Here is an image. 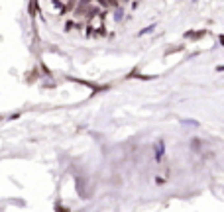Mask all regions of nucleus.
<instances>
[{
  "mask_svg": "<svg viewBox=\"0 0 224 212\" xmlns=\"http://www.w3.org/2000/svg\"><path fill=\"white\" fill-rule=\"evenodd\" d=\"M153 151H156V161H161L163 153H165V141L163 140H157L156 145H153Z\"/></svg>",
  "mask_w": 224,
  "mask_h": 212,
  "instance_id": "obj_1",
  "label": "nucleus"
},
{
  "mask_svg": "<svg viewBox=\"0 0 224 212\" xmlns=\"http://www.w3.org/2000/svg\"><path fill=\"white\" fill-rule=\"evenodd\" d=\"M73 28H75V22H71V20H69V22L65 24V30L69 31V30H73Z\"/></svg>",
  "mask_w": 224,
  "mask_h": 212,
  "instance_id": "obj_6",
  "label": "nucleus"
},
{
  "mask_svg": "<svg viewBox=\"0 0 224 212\" xmlns=\"http://www.w3.org/2000/svg\"><path fill=\"white\" fill-rule=\"evenodd\" d=\"M138 2H142V0H138Z\"/></svg>",
  "mask_w": 224,
  "mask_h": 212,
  "instance_id": "obj_12",
  "label": "nucleus"
},
{
  "mask_svg": "<svg viewBox=\"0 0 224 212\" xmlns=\"http://www.w3.org/2000/svg\"><path fill=\"white\" fill-rule=\"evenodd\" d=\"M167 181H165V179H161V177H156V185H159V187H161V185H165Z\"/></svg>",
  "mask_w": 224,
  "mask_h": 212,
  "instance_id": "obj_5",
  "label": "nucleus"
},
{
  "mask_svg": "<svg viewBox=\"0 0 224 212\" xmlns=\"http://www.w3.org/2000/svg\"><path fill=\"white\" fill-rule=\"evenodd\" d=\"M61 2H67V0H61Z\"/></svg>",
  "mask_w": 224,
  "mask_h": 212,
  "instance_id": "obj_11",
  "label": "nucleus"
},
{
  "mask_svg": "<svg viewBox=\"0 0 224 212\" xmlns=\"http://www.w3.org/2000/svg\"><path fill=\"white\" fill-rule=\"evenodd\" d=\"M94 2H97L100 8H104V10H110V8H108V4H106V0H94Z\"/></svg>",
  "mask_w": 224,
  "mask_h": 212,
  "instance_id": "obj_4",
  "label": "nucleus"
},
{
  "mask_svg": "<svg viewBox=\"0 0 224 212\" xmlns=\"http://www.w3.org/2000/svg\"><path fill=\"white\" fill-rule=\"evenodd\" d=\"M147 31H153V26H149V28H143V30L140 31V35H143V34H147Z\"/></svg>",
  "mask_w": 224,
  "mask_h": 212,
  "instance_id": "obj_7",
  "label": "nucleus"
},
{
  "mask_svg": "<svg viewBox=\"0 0 224 212\" xmlns=\"http://www.w3.org/2000/svg\"><path fill=\"white\" fill-rule=\"evenodd\" d=\"M106 4H108V8H118L120 6V0H106Z\"/></svg>",
  "mask_w": 224,
  "mask_h": 212,
  "instance_id": "obj_3",
  "label": "nucleus"
},
{
  "mask_svg": "<svg viewBox=\"0 0 224 212\" xmlns=\"http://www.w3.org/2000/svg\"><path fill=\"white\" fill-rule=\"evenodd\" d=\"M128 2H130V0H120V4H128Z\"/></svg>",
  "mask_w": 224,
  "mask_h": 212,
  "instance_id": "obj_10",
  "label": "nucleus"
},
{
  "mask_svg": "<svg viewBox=\"0 0 224 212\" xmlns=\"http://www.w3.org/2000/svg\"><path fill=\"white\" fill-rule=\"evenodd\" d=\"M218 41H220V45H224V35H218Z\"/></svg>",
  "mask_w": 224,
  "mask_h": 212,
  "instance_id": "obj_8",
  "label": "nucleus"
},
{
  "mask_svg": "<svg viewBox=\"0 0 224 212\" xmlns=\"http://www.w3.org/2000/svg\"><path fill=\"white\" fill-rule=\"evenodd\" d=\"M122 18H124V8H116V12H114V20L116 22H122Z\"/></svg>",
  "mask_w": 224,
  "mask_h": 212,
  "instance_id": "obj_2",
  "label": "nucleus"
},
{
  "mask_svg": "<svg viewBox=\"0 0 224 212\" xmlns=\"http://www.w3.org/2000/svg\"><path fill=\"white\" fill-rule=\"evenodd\" d=\"M216 71H224V65H218V67H216Z\"/></svg>",
  "mask_w": 224,
  "mask_h": 212,
  "instance_id": "obj_9",
  "label": "nucleus"
}]
</instances>
